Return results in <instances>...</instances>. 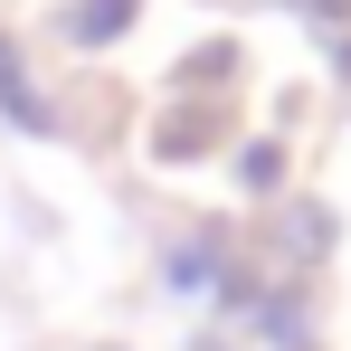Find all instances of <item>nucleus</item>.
I'll use <instances>...</instances> for the list:
<instances>
[{"mask_svg":"<svg viewBox=\"0 0 351 351\" xmlns=\"http://www.w3.org/2000/svg\"><path fill=\"white\" fill-rule=\"evenodd\" d=\"M0 105H10L19 123H29V133H48V105H38V95L19 86V66H10V48H0Z\"/></svg>","mask_w":351,"mask_h":351,"instance_id":"f257e3e1","label":"nucleus"},{"mask_svg":"<svg viewBox=\"0 0 351 351\" xmlns=\"http://www.w3.org/2000/svg\"><path fill=\"white\" fill-rule=\"evenodd\" d=\"M123 19H133V0H86L76 10V38H114Z\"/></svg>","mask_w":351,"mask_h":351,"instance_id":"f03ea898","label":"nucleus"}]
</instances>
